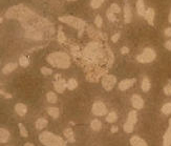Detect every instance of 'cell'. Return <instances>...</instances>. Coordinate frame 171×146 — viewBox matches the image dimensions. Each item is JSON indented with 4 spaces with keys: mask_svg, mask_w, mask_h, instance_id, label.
I'll use <instances>...</instances> for the list:
<instances>
[{
    "mask_svg": "<svg viewBox=\"0 0 171 146\" xmlns=\"http://www.w3.org/2000/svg\"><path fill=\"white\" fill-rule=\"evenodd\" d=\"M48 62L54 68H68L70 66V57L64 52H54L48 56Z\"/></svg>",
    "mask_w": 171,
    "mask_h": 146,
    "instance_id": "obj_3",
    "label": "cell"
},
{
    "mask_svg": "<svg viewBox=\"0 0 171 146\" xmlns=\"http://www.w3.org/2000/svg\"><path fill=\"white\" fill-rule=\"evenodd\" d=\"M155 58H157L155 52L153 51L152 48H147L144 49L142 54L138 55L137 57V60H138V62H140V63H150V62H152Z\"/></svg>",
    "mask_w": 171,
    "mask_h": 146,
    "instance_id": "obj_6",
    "label": "cell"
},
{
    "mask_svg": "<svg viewBox=\"0 0 171 146\" xmlns=\"http://www.w3.org/2000/svg\"><path fill=\"white\" fill-rule=\"evenodd\" d=\"M68 1H75V0H68Z\"/></svg>",
    "mask_w": 171,
    "mask_h": 146,
    "instance_id": "obj_52",
    "label": "cell"
},
{
    "mask_svg": "<svg viewBox=\"0 0 171 146\" xmlns=\"http://www.w3.org/2000/svg\"><path fill=\"white\" fill-rule=\"evenodd\" d=\"M48 120L45 118H40L36 121V128L38 130H42L48 126Z\"/></svg>",
    "mask_w": 171,
    "mask_h": 146,
    "instance_id": "obj_23",
    "label": "cell"
},
{
    "mask_svg": "<svg viewBox=\"0 0 171 146\" xmlns=\"http://www.w3.org/2000/svg\"><path fill=\"white\" fill-rule=\"evenodd\" d=\"M19 64L21 66H23V68H26V66H28V64H29L28 58L25 57V56H21V57L19 58Z\"/></svg>",
    "mask_w": 171,
    "mask_h": 146,
    "instance_id": "obj_36",
    "label": "cell"
},
{
    "mask_svg": "<svg viewBox=\"0 0 171 146\" xmlns=\"http://www.w3.org/2000/svg\"><path fill=\"white\" fill-rule=\"evenodd\" d=\"M150 87H151V83H150L149 79L148 78H144L143 81H142V89L143 92H148L150 89Z\"/></svg>",
    "mask_w": 171,
    "mask_h": 146,
    "instance_id": "obj_30",
    "label": "cell"
},
{
    "mask_svg": "<svg viewBox=\"0 0 171 146\" xmlns=\"http://www.w3.org/2000/svg\"><path fill=\"white\" fill-rule=\"evenodd\" d=\"M118 119V116L117 113L114 112H111L107 115V117H106V121L109 122V123H113V122H116Z\"/></svg>",
    "mask_w": 171,
    "mask_h": 146,
    "instance_id": "obj_33",
    "label": "cell"
},
{
    "mask_svg": "<svg viewBox=\"0 0 171 146\" xmlns=\"http://www.w3.org/2000/svg\"><path fill=\"white\" fill-rule=\"evenodd\" d=\"M169 22L171 23V11H170V14H169Z\"/></svg>",
    "mask_w": 171,
    "mask_h": 146,
    "instance_id": "obj_50",
    "label": "cell"
},
{
    "mask_svg": "<svg viewBox=\"0 0 171 146\" xmlns=\"http://www.w3.org/2000/svg\"><path fill=\"white\" fill-rule=\"evenodd\" d=\"M91 112H93V115L102 117V116H105L106 113H107V108H106L105 104L103 103L102 101H97L93 103Z\"/></svg>",
    "mask_w": 171,
    "mask_h": 146,
    "instance_id": "obj_11",
    "label": "cell"
},
{
    "mask_svg": "<svg viewBox=\"0 0 171 146\" xmlns=\"http://www.w3.org/2000/svg\"><path fill=\"white\" fill-rule=\"evenodd\" d=\"M130 144L132 146H147V143L142 138L138 136H133L130 138Z\"/></svg>",
    "mask_w": 171,
    "mask_h": 146,
    "instance_id": "obj_20",
    "label": "cell"
},
{
    "mask_svg": "<svg viewBox=\"0 0 171 146\" xmlns=\"http://www.w3.org/2000/svg\"><path fill=\"white\" fill-rule=\"evenodd\" d=\"M164 93H165V95L171 96V84H168V85L164 87Z\"/></svg>",
    "mask_w": 171,
    "mask_h": 146,
    "instance_id": "obj_42",
    "label": "cell"
},
{
    "mask_svg": "<svg viewBox=\"0 0 171 146\" xmlns=\"http://www.w3.org/2000/svg\"><path fill=\"white\" fill-rule=\"evenodd\" d=\"M15 112L17 113V115L20 117H24L28 113V107L25 106L23 103H17L15 105Z\"/></svg>",
    "mask_w": 171,
    "mask_h": 146,
    "instance_id": "obj_16",
    "label": "cell"
},
{
    "mask_svg": "<svg viewBox=\"0 0 171 146\" xmlns=\"http://www.w3.org/2000/svg\"><path fill=\"white\" fill-rule=\"evenodd\" d=\"M59 20H60L61 22L66 23V24L75 28L76 30H78L79 36H81L85 28V26H86V23H85L84 20H82L75 16H60L59 17Z\"/></svg>",
    "mask_w": 171,
    "mask_h": 146,
    "instance_id": "obj_5",
    "label": "cell"
},
{
    "mask_svg": "<svg viewBox=\"0 0 171 146\" xmlns=\"http://www.w3.org/2000/svg\"><path fill=\"white\" fill-rule=\"evenodd\" d=\"M1 22H2V18L0 17V23H1Z\"/></svg>",
    "mask_w": 171,
    "mask_h": 146,
    "instance_id": "obj_51",
    "label": "cell"
},
{
    "mask_svg": "<svg viewBox=\"0 0 171 146\" xmlns=\"http://www.w3.org/2000/svg\"><path fill=\"white\" fill-rule=\"evenodd\" d=\"M118 131V126H113L111 127V133H117Z\"/></svg>",
    "mask_w": 171,
    "mask_h": 146,
    "instance_id": "obj_48",
    "label": "cell"
},
{
    "mask_svg": "<svg viewBox=\"0 0 171 146\" xmlns=\"http://www.w3.org/2000/svg\"><path fill=\"white\" fill-rule=\"evenodd\" d=\"M41 74L44 75V76H49V75H52V69L51 68H46V66H43V68H41Z\"/></svg>",
    "mask_w": 171,
    "mask_h": 146,
    "instance_id": "obj_41",
    "label": "cell"
},
{
    "mask_svg": "<svg viewBox=\"0 0 171 146\" xmlns=\"http://www.w3.org/2000/svg\"><path fill=\"white\" fill-rule=\"evenodd\" d=\"M24 146H34V144H32V143L28 142V143H25V144H24Z\"/></svg>",
    "mask_w": 171,
    "mask_h": 146,
    "instance_id": "obj_49",
    "label": "cell"
},
{
    "mask_svg": "<svg viewBox=\"0 0 171 146\" xmlns=\"http://www.w3.org/2000/svg\"><path fill=\"white\" fill-rule=\"evenodd\" d=\"M64 137H65L68 142L70 143L75 142V133H73V129H70V128H66V129L64 130Z\"/></svg>",
    "mask_w": 171,
    "mask_h": 146,
    "instance_id": "obj_24",
    "label": "cell"
},
{
    "mask_svg": "<svg viewBox=\"0 0 171 146\" xmlns=\"http://www.w3.org/2000/svg\"><path fill=\"white\" fill-rule=\"evenodd\" d=\"M35 15H36L35 12L23 4L14 5V7L8 8L7 13H5V17L8 19H16L19 20L21 23L29 21Z\"/></svg>",
    "mask_w": 171,
    "mask_h": 146,
    "instance_id": "obj_2",
    "label": "cell"
},
{
    "mask_svg": "<svg viewBox=\"0 0 171 146\" xmlns=\"http://www.w3.org/2000/svg\"><path fill=\"white\" fill-rule=\"evenodd\" d=\"M54 87L56 92L62 94L66 89V81L64 79H60V75H56V81L54 82Z\"/></svg>",
    "mask_w": 171,
    "mask_h": 146,
    "instance_id": "obj_12",
    "label": "cell"
},
{
    "mask_svg": "<svg viewBox=\"0 0 171 146\" xmlns=\"http://www.w3.org/2000/svg\"><path fill=\"white\" fill-rule=\"evenodd\" d=\"M60 30L58 31V35H57V40L60 43H64L66 42V36L65 34H64V32L61 30V28H59Z\"/></svg>",
    "mask_w": 171,
    "mask_h": 146,
    "instance_id": "obj_32",
    "label": "cell"
},
{
    "mask_svg": "<svg viewBox=\"0 0 171 146\" xmlns=\"http://www.w3.org/2000/svg\"><path fill=\"white\" fill-rule=\"evenodd\" d=\"M24 36L28 39L35 40V41H39V40L43 39V32L40 30H36V28H29L24 32Z\"/></svg>",
    "mask_w": 171,
    "mask_h": 146,
    "instance_id": "obj_10",
    "label": "cell"
},
{
    "mask_svg": "<svg viewBox=\"0 0 171 146\" xmlns=\"http://www.w3.org/2000/svg\"><path fill=\"white\" fill-rule=\"evenodd\" d=\"M2 95H3V96H4V97H7V98H8H8H11V96H10V95L5 94V93L3 92V90H2L1 88H0V96H2Z\"/></svg>",
    "mask_w": 171,
    "mask_h": 146,
    "instance_id": "obj_47",
    "label": "cell"
},
{
    "mask_svg": "<svg viewBox=\"0 0 171 146\" xmlns=\"http://www.w3.org/2000/svg\"><path fill=\"white\" fill-rule=\"evenodd\" d=\"M109 10H110L111 12H113V13H114V14H118V13H120V12H121V8H120L118 4H116V3H113V4L110 5Z\"/></svg>",
    "mask_w": 171,
    "mask_h": 146,
    "instance_id": "obj_39",
    "label": "cell"
},
{
    "mask_svg": "<svg viewBox=\"0 0 171 146\" xmlns=\"http://www.w3.org/2000/svg\"><path fill=\"white\" fill-rule=\"evenodd\" d=\"M48 115L54 119H57L59 115H60V112H59V108L58 107H55V106H51L48 108Z\"/></svg>",
    "mask_w": 171,
    "mask_h": 146,
    "instance_id": "obj_25",
    "label": "cell"
},
{
    "mask_svg": "<svg viewBox=\"0 0 171 146\" xmlns=\"http://www.w3.org/2000/svg\"><path fill=\"white\" fill-rule=\"evenodd\" d=\"M137 121H138V113L135 110H130L128 113V117H127V120H126L125 124H124V130L126 133H132L133 128L137 124Z\"/></svg>",
    "mask_w": 171,
    "mask_h": 146,
    "instance_id": "obj_7",
    "label": "cell"
},
{
    "mask_svg": "<svg viewBox=\"0 0 171 146\" xmlns=\"http://www.w3.org/2000/svg\"><path fill=\"white\" fill-rule=\"evenodd\" d=\"M145 19L146 21L149 23L150 25H153L154 24V17H155V13H154V10L152 8H149L146 10V13H145Z\"/></svg>",
    "mask_w": 171,
    "mask_h": 146,
    "instance_id": "obj_15",
    "label": "cell"
},
{
    "mask_svg": "<svg viewBox=\"0 0 171 146\" xmlns=\"http://www.w3.org/2000/svg\"><path fill=\"white\" fill-rule=\"evenodd\" d=\"M137 12H138V15L140 16H145L146 13V7H145V2L144 0H138L137 1Z\"/></svg>",
    "mask_w": 171,
    "mask_h": 146,
    "instance_id": "obj_18",
    "label": "cell"
},
{
    "mask_svg": "<svg viewBox=\"0 0 171 146\" xmlns=\"http://www.w3.org/2000/svg\"><path fill=\"white\" fill-rule=\"evenodd\" d=\"M104 3V0H91L90 1V7L93 8H99L101 5Z\"/></svg>",
    "mask_w": 171,
    "mask_h": 146,
    "instance_id": "obj_34",
    "label": "cell"
},
{
    "mask_svg": "<svg viewBox=\"0 0 171 146\" xmlns=\"http://www.w3.org/2000/svg\"><path fill=\"white\" fill-rule=\"evenodd\" d=\"M46 100H48L49 103H56V102H57V95H56L54 92H49L46 94Z\"/></svg>",
    "mask_w": 171,
    "mask_h": 146,
    "instance_id": "obj_31",
    "label": "cell"
},
{
    "mask_svg": "<svg viewBox=\"0 0 171 146\" xmlns=\"http://www.w3.org/2000/svg\"><path fill=\"white\" fill-rule=\"evenodd\" d=\"M163 145L164 146H171V119L169 120V126H168V129L166 131V133L164 135Z\"/></svg>",
    "mask_w": 171,
    "mask_h": 146,
    "instance_id": "obj_17",
    "label": "cell"
},
{
    "mask_svg": "<svg viewBox=\"0 0 171 146\" xmlns=\"http://www.w3.org/2000/svg\"><path fill=\"white\" fill-rule=\"evenodd\" d=\"M16 68H17V64L15 62H11V63H8L7 65L2 68V73H3L4 75H8V74H11L12 72H14Z\"/></svg>",
    "mask_w": 171,
    "mask_h": 146,
    "instance_id": "obj_22",
    "label": "cell"
},
{
    "mask_svg": "<svg viewBox=\"0 0 171 146\" xmlns=\"http://www.w3.org/2000/svg\"><path fill=\"white\" fill-rule=\"evenodd\" d=\"M106 16H107V18H108V20H109V21H111V22L117 21L116 15H114V13H113V12H111L110 10L107 11V13H106Z\"/></svg>",
    "mask_w": 171,
    "mask_h": 146,
    "instance_id": "obj_38",
    "label": "cell"
},
{
    "mask_svg": "<svg viewBox=\"0 0 171 146\" xmlns=\"http://www.w3.org/2000/svg\"><path fill=\"white\" fill-rule=\"evenodd\" d=\"M132 18V13H131V8L129 7V4L126 3L124 7V20L126 23H130Z\"/></svg>",
    "mask_w": 171,
    "mask_h": 146,
    "instance_id": "obj_19",
    "label": "cell"
},
{
    "mask_svg": "<svg viewBox=\"0 0 171 146\" xmlns=\"http://www.w3.org/2000/svg\"><path fill=\"white\" fill-rule=\"evenodd\" d=\"M39 140L44 146H66V142L61 137L49 131H42L39 136Z\"/></svg>",
    "mask_w": 171,
    "mask_h": 146,
    "instance_id": "obj_4",
    "label": "cell"
},
{
    "mask_svg": "<svg viewBox=\"0 0 171 146\" xmlns=\"http://www.w3.org/2000/svg\"><path fill=\"white\" fill-rule=\"evenodd\" d=\"M128 53H129V48L127 46H123V48H121V54L126 55V54H128Z\"/></svg>",
    "mask_w": 171,
    "mask_h": 146,
    "instance_id": "obj_44",
    "label": "cell"
},
{
    "mask_svg": "<svg viewBox=\"0 0 171 146\" xmlns=\"http://www.w3.org/2000/svg\"><path fill=\"white\" fill-rule=\"evenodd\" d=\"M19 130H20V135H21L22 137H24V138H26V137L28 136V130H26V128L24 127V125H23L22 123L19 124Z\"/></svg>",
    "mask_w": 171,
    "mask_h": 146,
    "instance_id": "obj_37",
    "label": "cell"
},
{
    "mask_svg": "<svg viewBox=\"0 0 171 146\" xmlns=\"http://www.w3.org/2000/svg\"><path fill=\"white\" fill-rule=\"evenodd\" d=\"M131 104L135 109H142L144 107V100L138 95H133L131 97Z\"/></svg>",
    "mask_w": 171,
    "mask_h": 146,
    "instance_id": "obj_13",
    "label": "cell"
},
{
    "mask_svg": "<svg viewBox=\"0 0 171 146\" xmlns=\"http://www.w3.org/2000/svg\"><path fill=\"white\" fill-rule=\"evenodd\" d=\"M82 58L84 62L89 65L95 63H104L107 60V53L102 48L100 42L91 41L83 49Z\"/></svg>",
    "mask_w": 171,
    "mask_h": 146,
    "instance_id": "obj_1",
    "label": "cell"
},
{
    "mask_svg": "<svg viewBox=\"0 0 171 146\" xmlns=\"http://www.w3.org/2000/svg\"><path fill=\"white\" fill-rule=\"evenodd\" d=\"M119 38H120V33H117V34H114L113 37H111V41L116 43L118 40H119Z\"/></svg>",
    "mask_w": 171,
    "mask_h": 146,
    "instance_id": "obj_43",
    "label": "cell"
},
{
    "mask_svg": "<svg viewBox=\"0 0 171 146\" xmlns=\"http://www.w3.org/2000/svg\"><path fill=\"white\" fill-rule=\"evenodd\" d=\"M135 79H124V80H122L119 84V88L120 90H127L128 88H130V87L133 85V84L135 83Z\"/></svg>",
    "mask_w": 171,
    "mask_h": 146,
    "instance_id": "obj_14",
    "label": "cell"
},
{
    "mask_svg": "<svg viewBox=\"0 0 171 146\" xmlns=\"http://www.w3.org/2000/svg\"><path fill=\"white\" fill-rule=\"evenodd\" d=\"M117 83V78L113 75H105L102 77V86L107 92H110Z\"/></svg>",
    "mask_w": 171,
    "mask_h": 146,
    "instance_id": "obj_9",
    "label": "cell"
},
{
    "mask_svg": "<svg viewBox=\"0 0 171 146\" xmlns=\"http://www.w3.org/2000/svg\"><path fill=\"white\" fill-rule=\"evenodd\" d=\"M90 127H91V129L95 130V131L101 130V128H102L101 121L98 120V119H95V120H93V121H91V123H90Z\"/></svg>",
    "mask_w": 171,
    "mask_h": 146,
    "instance_id": "obj_27",
    "label": "cell"
},
{
    "mask_svg": "<svg viewBox=\"0 0 171 146\" xmlns=\"http://www.w3.org/2000/svg\"><path fill=\"white\" fill-rule=\"evenodd\" d=\"M105 73H106V69L101 68H96L88 69V73L86 75V79L88 81L95 82V81L99 80V78L105 76Z\"/></svg>",
    "mask_w": 171,
    "mask_h": 146,
    "instance_id": "obj_8",
    "label": "cell"
},
{
    "mask_svg": "<svg viewBox=\"0 0 171 146\" xmlns=\"http://www.w3.org/2000/svg\"><path fill=\"white\" fill-rule=\"evenodd\" d=\"M10 140V131L5 128H0V143H7Z\"/></svg>",
    "mask_w": 171,
    "mask_h": 146,
    "instance_id": "obj_21",
    "label": "cell"
},
{
    "mask_svg": "<svg viewBox=\"0 0 171 146\" xmlns=\"http://www.w3.org/2000/svg\"><path fill=\"white\" fill-rule=\"evenodd\" d=\"M87 33L88 35L91 37V38H99V37H102V34L100 33L99 31L95 30L93 26H88L87 28Z\"/></svg>",
    "mask_w": 171,
    "mask_h": 146,
    "instance_id": "obj_26",
    "label": "cell"
},
{
    "mask_svg": "<svg viewBox=\"0 0 171 146\" xmlns=\"http://www.w3.org/2000/svg\"><path fill=\"white\" fill-rule=\"evenodd\" d=\"M165 35H166L167 37H171V28H167L166 30H165Z\"/></svg>",
    "mask_w": 171,
    "mask_h": 146,
    "instance_id": "obj_46",
    "label": "cell"
},
{
    "mask_svg": "<svg viewBox=\"0 0 171 146\" xmlns=\"http://www.w3.org/2000/svg\"><path fill=\"white\" fill-rule=\"evenodd\" d=\"M77 86H78V82H77L76 79H69L68 81L66 82V88H68L69 90H73L77 88Z\"/></svg>",
    "mask_w": 171,
    "mask_h": 146,
    "instance_id": "obj_28",
    "label": "cell"
},
{
    "mask_svg": "<svg viewBox=\"0 0 171 146\" xmlns=\"http://www.w3.org/2000/svg\"><path fill=\"white\" fill-rule=\"evenodd\" d=\"M165 48H166L168 51H171V39L165 42Z\"/></svg>",
    "mask_w": 171,
    "mask_h": 146,
    "instance_id": "obj_45",
    "label": "cell"
},
{
    "mask_svg": "<svg viewBox=\"0 0 171 146\" xmlns=\"http://www.w3.org/2000/svg\"><path fill=\"white\" fill-rule=\"evenodd\" d=\"M95 24L97 28H101L102 24H103V19H102V17L100 16V15H97L96 16V19H95Z\"/></svg>",
    "mask_w": 171,
    "mask_h": 146,
    "instance_id": "obj_40",
    "label": "cell"
},
{
    "mask_svg": "<svg viewBox=\"0 0 171 146\" xmlns=\"http://www.w3.org/2000/svg\"><path fill=\"white\" fill-rule=\"evenodd\" d=\"M70 51H72V54L73 57L78 58V57H82V53L80 51V48H79L78 45H72V48H70Z\"/></svg>",
    "mask_w": 171,
    "mask_h": 146,
    "instance_id": "obj_29",
    "label": "cell"
},
{
    "mask_svg": "<svg viewBox=\"0 0 171 146\" xmlns=\"http://www.w3.org/2000/svg\"><path fill=\"white\" fill-rule=\"evenodd\" d=\"M162 113H165V115H170L171 113V102H168V103L164 104V106L162 107Z\"/></svg>",
    "mask_w": 171,
    "mask_h": 146,
    "instance_id": "obj_35",
    "label": "cell"
}]
</instances>
